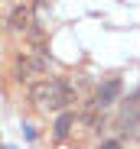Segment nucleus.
I'll list each match as a JSON object with an SVG mask.
<instances>
[{
  "mask_svg": "<svg viewBox=\"0 0 140 149\" xmlns=\"http://www.w3.org/2000/svg\"><path fill=\"white\" fill-rule=\"evenodd\" d=\"M7 29L10 33H23V29H30V7H16L7 19Z\"/></svg>",
  "mask_w": 140,
  "mask_h": 149,
  "instance_id": "nucleus-4",
  "label": "nucleus"
},
{
  "mask_svg": "<svg viewBox=\"0 0 140 149\" xmlns=\"http://www.w3.org/2000/svg\"><path fill=\"white\" fill-rule=\"evenodd\" d=\"M98 149H124V146H121V139H104Z\"/></svg>",
  "mask_w": 140,
  "mask_h": 149,
  "instance_id": "nucleus-6",
  "label": "nucleus"
},
{
  "mask_svg": "<svg viewBox=\"0 0 140 149\" xmlns=\"http://www.w3.org/2000/svg\"><path fill=\"white\" fill-rule=\"evenodd\" d=\"M72 127H75V113H59V117H56V127H52V136L62 143V139H68Z\"/></svg>",
  "mask_w": 140,
  "mask_h": 149,
  "instance_id": "nucleus-5",
  "label": "nucleus"
},
{
  "mask_svg": "<svg viewBox=\"0 0 140 149\" xmlns=\"http://www.w3.org/2000/svg\"><path fill=\"white\" fill-rule=\"evenodd\" d=\"M121 97V78H111V81H104L101 88H98V94H95V101H91V110H108L114 101Z\"/></svg>",
  "mask_w": 140,
  "mask_h": 149,
  "instance_id": "nucleus-2",
  "label": "nucleus"
},
{
  "mask_svg": "<svg viewBox=\"0 0 140 149\" xmlns=\"http://www.w3.org/2000/svg\"><path fill=\"white\" fill-rule=\"evenodd\" d=\"M30 101L42 113H56V110H62V107H68L75 101V91L62 78H42V81H36L30 88Z\"/></svg>",
  "mask_w": 140,
  "mask_h": 149,
  "instance_id": "nucleus-1",
  "label": "nucleus"
},
{
  "mask_svg": "<svg viewBox=\"0 0 140 149\" xmlns=\"http://www.w3.org/2000/svg\"><path fill=\"white\" fill-rule=\"evenodd\" d=\"M46 68V58L42 55H20L13 71H16V78H30V74H39Z\"/></svg>",
  "mask_w": 140,
  "mask_h": 149,
  "instance_id": "nucleus-3",
  "label": "nucleus"
}]
</instances>
